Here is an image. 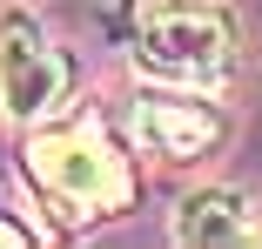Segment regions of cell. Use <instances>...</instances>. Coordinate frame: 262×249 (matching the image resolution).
Segmentation results:
<instances>
[{"label":"cell","mask_w":262,"mask_h":249,"mask_svg":"<svg viewBox=\"0 0 262 249\" xmlns=\"http://www.w3.org/2000/svg\"><path fill=\"white\" fill-rule=\"evenodd\" d=\"M0 242H7V249H20V242H34V236H27L20 222H7V216H0Z\"/></svg>","instance_id":"obj_6"},{"label":"cell","mask_w":262,"mask_h":249,"mask_svg":"<svg viewBox=\"0 0 262 249\" xmlns=\"http://www.w3.org/2000/svg\"><path fill=\"white\" fill-rule=\"evenodd\" d=\"M128 128H135V141H141V155H162L168 169L202 162L208 148L222 141V115L202 108V101H175V94H141Z\"/></svg>","instance_id":"obj_4"},{"label":"cell","mask_w":262,"mask_h":249,"mask_svg":"<svg viewBox=\"0 0 262 249\" xmlns=\"http://www.w3.org/2000/svg\"><path fill=\"white\" fill-rule=\"evenodd\" d=\"M175 242L208 249V242H262V209L235 189H195L175 209Z\"/></svg>","instance_id":"obj_5"},{"label":"cell","mask_w":262,"mask_h":249,"mask_svg":"<svg viewBox=\"0 0 262 249\" xmlns=\"http://www.w3.org/2000/svg\"><path fill=\"white\" fill-rule=\"evenodd\" d=\"M242 61V40L235 20L222 7H195V0H168L155 7L135 34V68L148 81H168V88H202L215 94Z\"/></svg>","instance_id":"obj_2"},{"label":"cell","mask_w":262,"mask_h":249,"mask_svg":"<svg viewBox=\"0 0 262 249\" xmlns=\"http://www.w3.org/2000/svg\"><path fill=\"white\" fill-rule=\"evenodd\" d=\"M27 175L40 182V195H54L68 216H121L135 175L121 162V148L108 141L101 121H61V128H40L27 141Z\"/></svg>","instance_id":"obj_1"},{"label":"cell","mask_w":262,"mask_h":249,"mask_svg":"<svg viewBox=\"0 0 262 249\" xmlns=\"http://www.w3.org/2000/svg\"><path fill=\"white\" fill-rule=\"evenodd\" d=\"M68 101V54L27 7L0 14V115L14 121H47Z\"/></svg>","instance_id":"obj_3"}]
</instances>
